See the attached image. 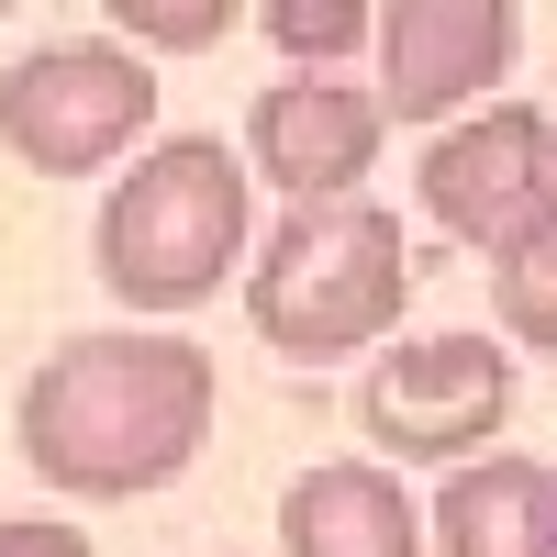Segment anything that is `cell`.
<instances>
[{"instance_id":"cell-12","label":"cell","mask_w":557,"mask_h":557,"mask_svg":"<svg viewBox=\"0 0 557 557\" xmlns=\"http://www.w3.org/2000/svg\"><path fill=\"white\" fill-rule=\"evenodd\" d=\"M368 23H380L368 0H268V12H257V34H268L301 78L335 67V57H368Z\"/></svg>"},{"instance_id":"cell-14","label":"cell","mask_w":557,"mask_h":557,"mask_svg":"<svg viewBox=\"0 0 557 557\" xmlns=\"http://www.w3.org/2000/svg\"><path fill=\"white\" fill-rule=\"evenodd\" d=\"M0 557H89V535L57 524V513H12L0 524Z\"/></svg>"},{"instance_id":"cell-9","label":"cell","mask_w":557,"mask_h":557,"mask_svg":"<svg viewBox=\"0 0 557 557\" xmlns=\"http://www.w3.org/2000/svg\"><path fill=\"white\" fill-rule=\"evenodd\" d=\"M278 557H424V502L380 457H323L278 491Z\"/></svg>"},{"instance_id":"cell-1","label":"cell","mask_w":557,"mask_h":557,"mask_svg":"<svg viewBox=\"0 0 557 557\" xmlns=\"http://www.w3.org/2000/svg\"><path fill=\"white\" fill-rule=\"evenodd\" d=\"M223 412V368L190 335H67L57 357L23 380V469L67 502H134L168 491L190 457L212 446Z\"/></svg>"},{"instance_id":"cell-11","label":"cell","mask_w":557,"mask_h":557,"mask_svg":"<svg viewBox=\"0 0 557 557\" xmlns=\"http://www.w3.org/2000/svg\"><path fill=\"white\" fill-rule=\"evenodd\" d=\"M491 312H502V335H513V346L557 357V212L491 257Z\"/></svg>"},{"instance_id":"cell-15","label":"cell","mask_w":557,"mask_h":557,"mask_svg":"<svg viewBox=\"0 0 557 557\" xmlns=\"http://www.w3.org/2000/svg\"><path fill=\"white\" fill-rule=\"evenodd\" d=\"M223 557H235V546H223Z\"/></svg>"},{"instance_id":"cell-10","label":"cell","mask_w":557,"mask_h":557,"mask_svg":"<svg viewBox=\"0 0 557 557\" xmlns=\"http://www.w3.org/2000/svg\"><path fill=\"white\" fill-rule=\"evenodd\" d=\"M435 557H557V469L535 457H469L446 469L435 513H424Z\"/></svg>"},{"instance_id":"cell-3","label":"cell","mask_w":557,"mask_h":557,"mask_svg":"<svg viewBox=\"0 0 557 557\" xmlns=\"http://www.w3.org/2000/svg\"><path fill=\"white\" fill-rule=\"evenodd\" d=\"M401 301H412V246H401V212H380V201H301L246 257V323L290 368L380 346Z\"/></svg>"},{"instance_id":"cell-2","label":"cell","mask_w":557,"mask_h":557,"mask_svg":"<svg viewBox=\"0 0 557 557\" xmlns=\"http://www.w3.org/2000/svg\"><path fill=\"white\" fill-rule=\"evenodd\" d=\"M89 246H101V290L112 301L201 312L257 246V178H246V157L223 134H168V146H146L112 178Z\"/></svg>"},{"instance_id":"cell-6","label":"cell","mask_w":557,"mask_h":557,"mask_svg":"<svg viewBox=\"0 0 557 557\" xmlns=\"http://www.w3.org/2000/svg\"><path fill=\"white\" fill-rule=\"evenodd\" d=\"M412 190H424V212L446 223L457 246L502 257L513 235H535V223L557 212V123L535 101H491V112H457L424 168H412Z\"/></svg>"},{"instance_id":"cell-7","label":"cell","mask_w":557,"mask_h":557,"mask_svg":"<svg viewBox=\"0 0 557 557\" xmlns=\"http://www.w3.org/2000/svg\"><path fill=\"white\" fill-rule=\"evenodd\" d=\"M524 45V12L513 0H391L380 23H368V57H380V123H457L480 101V89L513 67Z\"/></svg>"},{"instance_id":"cell-5","label":"cell","mask_w":557,"mask_h":557,"mask_svg":"<svg viewBox=\"0 0 557 557\" xmlns=\"http://www.w3.org/2000/svg\"><path fill=\"white\" fill-rule=\"evenodd\" d=\"M146 123H157V78H146V57H123L112 34L34 45V57L0 78V146L23 168H45V178L112 168Z\"/></svg>"},{"instance_id":"cell-8","label":"cell","mask_w":557,"mask_h":557,"mask_svg":"<svg viewBox=\"0 0 557 557\" xmlns=\"http://www.w3.org/2000/svg\"><path fill=\"white\" fill-rule=\"evenodd\" d=\"M380 101H368L357 78H268L257 112H246V178H268V190L301 201H357V178L380 168Z\"/></svg>"},{"instance_id":"cell-4","label":"cell","mask_w":557,"mask_h":557,"mask_svg":"<svg viewBox=\"0 0 557 557\" xmlns=\"http://www.w3.org/2000/svg\"><path fill=\"white\" fill-rule=\"evenodd\" d=\"M357 424L380 446V469H469V457L513 424V346L491 335H412L380 346L357 380Z\"/></svg>"},{"instance_id":"cell-13","label":"cell","mask_w":557,"mask_h":557,"mask_svg":"<svg viewBox=\"0 0 557 557\" xmlns=\"http://www.w3.org/2000/svg\"><path fill=\"white\" fill-rule=\"evenodd\" d=\"M235 23H246L235 0H112V45H123V57H146V45L190 57V45H223Z\"/></svg>"}]
</instances>
